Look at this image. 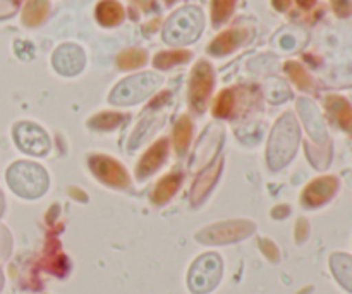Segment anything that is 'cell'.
Instances as JSON below:
<instances>
[{
    "label": "cell",
    "instance_id": "6da1fadb",
    "mask_svg": "<svg viewBox=\"0 0 352 294\" xmlns=\"http://www.w3.org/2000/svg\"><path fill=\"white\" fill-rule=\"evenodd\" d=\"M203 30V14L196 7H186L175 12L165 24L164 38L170 45L191 43Z\"/></svg>",
    "mask_w": 352,
    "mask_h": 294
},
{
    "label": "cell",
    "instance_id": "7a4b0ae2",
    "mask_svg": "<svg viewBox=\"0 0 352 294\" xmlns=\"http://www.w3.org/2000/svg\"><path fill=\"white\" fill-rule=\"evenodd\" d=\"M162 78L153 72H143V74L133 76L120 83L112 93V102L119 105H129V103H138L146 98L148 95L155 92L160 86Z\"/></svg>",
    "mask_w": 352,
    "mask_h": 294
},
{
    "label": "cell",
    "instance_id": "3957f363",
    "mask_svg": "<svg viewBox=\"0 0 352 294\" xmlns=\"http://www.w3.org/2000/svg\"><path fill=\"white\" fill-rule=\"evenodd\" d=\"M222 274V262L217 255H205L198 258L189 272V286L195 293H208L219 284Z\"/></svg>",
    "mask_w": 352,
    "mask_h": 294
},
{
    "label": "cell",
    "instance_id": "277c9868",
    "mask_svg": "<svg viewBox=\"0 0 352 294\" xmlns=\"http://www.w3.org/2000/svg\"><path fill=\"white\" fill-rule=\"evenodd\" d=\"M21 186H17L16 191L23 196H36L45 189V174L41 169L34 167V164H16L9 171V182L10 181H24Z\"/></svg>",
    "mask_w": 352,
    "mask_h": 294
},
{
    "label": "cell",
    "instance_id": "5b68a950",
    "mask_svg": "<svg viewBox=\"0 0 352 294\" xmlns=\"http://www.w3.org/2000/svg\"><path fill=\"white\" fill-rule=\"evenodd\" d=\"M16 141L24 151L33 155H43L48 150V138L40 127L30 123L19 124L16 127Z\"/></svg>",
    "mask_w": 352,
    "mask_h": 294
},
{
    "label": "cell",
    "instance_id": "8992f818",
    "mask_svg": "<svg viewBox=\"0 0 352 294\" xmlns=\"http://www.w3.org/2000/svg\"><path fill=\"white\" fill-rule=\"evenodd\" d=\"M54 64L62 74H76L78 71H81L82 64H85V57H82L81 50H78L72 45H65V47L57 50L54 57Z\"/></svg>",
    "mask_w": 352,
    "mask_h": 294
},
{
    "label": "cell",
    "instance_id": "52a82bcc",
    "mask_svg": "<svg viewBox=\"0 0 352 294\" xmlns=\"http://www.w3.org/2000/svg\"><path fill=\"white\" fill-rule=\"evenodd\" d=\"M100 10H105V16H109V19H107L105 23H109V24L117 23V21H119V17L122 16V10H119L117 3H113V2L103 3V7Z\"/></svg>",
    "mask_w": 352,
    "mask_h": 294
},
{
    "label": "cell",
    "instance_id": "ba28073f",
    "mask_svg": "<svg viewBox=\"0 0 352 294\" xmlns=\"http://www.w3.org/2000/svg\"><path fill=\"white\" fill-rule=\"evenodd\" d=\"M230 3H232V0H215V16L217 14H219V16H223V14L232 7Z\"/></svg>",
    "mask_w": 352,
    "mask_h": 294
}]
</instances>
